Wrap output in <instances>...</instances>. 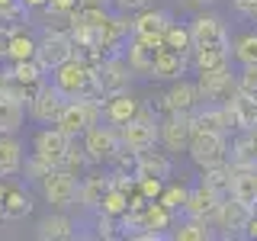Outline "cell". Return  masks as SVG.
Segmentation results:
<instances>
[{
    "mask_svg": "<svg viewBox=\"0 0 257 241\" xmlns=\"http://www.w3.org/2000/svg\"><path fill=\"white\" fill-rule=\"evenodd\" d=\"M196 84H199V93H203V103H228L231 93L238 90V84H235V77H231L228 68L199 71Z\"/></svg>",
    "mask_w": 257,
    "mask_h": 241,
    "instance_id": "cell-14",
    "label": "cell"
},
{
    "mask_svg": "<svg viewBox=\"0 0 257 241\" xmlns=\"http://www.w3.org/2000/svg\"><path fill=\"white\" fill-rule=\"evenodd\" d=\"M74 55H77L74 39H71L68 32H61V29L45 26V32L36 39V61L42 64L48 74H52L58 64H64L68 58H74Z\"/></svg>",
    "mask_w": 257,
    "mask_h": 241,
    "instance_id": "cell-6",
    "label": "cell"
},
{
    "mask_svg": "<svg viewBox=\"0 0 257 241\" xmlns=\"http://www.w3.org/2000/svg\"><path fill=\"white\" fill-rule=\"evenodd\" d=\"M231 180H235V164L231 161H222V164H212L203 171V183H209L219 196H231Z\"/></svg>",
    "mask_w": 257,
    "mask_h": 241,
    "instance_id": "cell-30",
    "label": "cell"
},
{
    "mask_svg": "<svg viewBox=\"0 0 257 241\" xmlns=\"http://www.w3.org/2000/svg\"><path fill=\"white\" fill-rule=\"evenodd\" d=\"M222 199L225 196H219L209 183H193L190 187V193H187V203H183V209L180 212L183 215H193V219H209L212 222L215 219V212H219V206H222Z\"/></svg>",
    "mask_w": 257,
    "mask_h": 241,
    "instance_id": "cell-16",
    "label": "cell"
},
{
    "mask_svg": "<svg viewBox=\"0 0 257 241\" xmlns=\"http://www.w3.org/2000/svg\"><path fill=\"white\" fill-rule=\"evenodd\" d=\"M23 7H26V10H42V7L48 4V0H20Z\"/></svg>",
    "mask_w": 257,
    "mask_h": 241,
    "instance_id": "cell-44",
    "label": "cell"
},
{
    "mask_svg": "<svg viewBox=\"0 0 257 241\" xmlns=\"http://www.w3.org/2000/svg\"><path fill=\"white\" fill-rule=\"evenodd\" d=\"M23 119H26V103L0 96V135H16Z\"/></svg>",
    "mask_w": 257,
    "mask_h": 241,
    "instance_id": "cell-29",
    "label": "cell"
},
{
    "mask_svg": "<svg viewBox=\"0 0 257 241\" xmlns=\"http://www.w3.org/2000/svg\"><path fill=\"white\" fill-rule=\"evenodd\" d=\"M80 148H84V155L90 164H100V167H106L112 158L122 151V139H119V129L116 126H103V123H96L90 126L84 135H80Z\"/></svg>",
    "mask_w": 257,
    "mask_h": 241,
    "instance_id": "cell-3",
    "label": "cell"
},
{
    "mask_svg": "<svg viewBox=\"0 0 257 241\" xmlns=\"http://www.w3.org/2000/svg\"><path fill=\"white\" fill-rule=\"evenodd\" d=\"M23 142L16 135H0V177H16L23 174Z\"/></svg>",
    "mask_w": 257,
    "mask_h": 241,
    "instance_id": "cell-26",
    "label": "cell"
},
{
    "mask_svg": "<svg viewBox=\"0 0 257 241\" xmlns=\"http://www.w3.org/2000/svg\"><path fill=\"white\" fill-rule=\"evenodd\" d=\"M235 84H238L241 93L257 100V64H241V74L235 77Z\"/></svg>",
    "mask_w": 257,
    "mask_h": 241,
    "instance_id": "cell-37",
    "label": "cell"
},
{
    "mask_svg": "<svg viewBox=\"0 0 257 241\" xmlns=\"http://www.w3.org/2000/svg\"><path fill=\"white\" fill-rule=\"evenodd\" d=\"M119 139H122V148L128 151H148L158 145V116L151 106H142L128 123L119 126Z\"/></svg>",
    "mask_w": 257,
    "mask_h": 241,
    "instance_id": "cell-5",
    "label": "cell"
},
{
    "mask_svg": "<svg viewBox=\"0 0 257 241\" xmlns=\"http://www.w3.org/2000/svg\"><path fill=\"white\" fill-rule=\"evenodd\" d=\"M80 4H100V7H112V0H80Z\"/></svg>",
    "mask_w": 257,
    "mask_h": 241,
    "instance_id": "cell-45",
    "label": "cell"
},
{
    "mask_svg": "<svg viewBox=\"0 0 257 241\" xmlns=\"http://www.w3.org/2000/svg\"><path fill=\"white\" fill-rule=\"evenodd\" d=\"M158 109L155 116H164V112H193L203 103V93H199V84L190 77H177L171 80V87H167L164 93L158 96Z\"/></svg>",
    "mask_w": 257,
    "mask_h": 241,
    "instance_id": "cell-10",
    "label": "cell"
},
{
    "mask_svg": "<svg viewBox=\"0 0 257 241\" xmlns=\"http://www.w3.org/2000/svg\"><path fill=\"white\" fill-rule=\"evenodd\" d=\"M10 36L13 29H0V61H10Z\"/></svg>",
    "mask_w": 257,
    "mask_h": 241,
    "instance_id": "cell-43",
    "label": "cell"
},
{
    "mask_svg": "<svg viewBox=\"0 0 257 241\" xmlns=\"http://www.w3.org/2000/svg\"><path fill=\"white\" fill-rule=\"evenodd\" d=\"M4 190H7V183H4V177H0V199H4Z\"/></svg>",
    "mask_w": 257,
    "mask_h": 241,
    "instance_id": "cell-46",
    "label": "cell"
},
{
    "mask_svg": "<svg viewBox=\"0 0 257 241\" xmlns=\"http://www.w3.org/2000/svg\"><path fill=\"white\" fill-rule=\"evenodd\" d=\"M77 174L64 171V167H52L42 180H39V190H42L45 203L55 209H71L77 206Z\"/></svg>",
    "mask_w": 257,
    "mask_h": 241,
    "instance_id": "cell-8",
    "label": "cell"
},
{
    "mask_svg": "<svg viewBox=\"0 0 257 241\" xmlns=\"http://www.w3.org/2000/svg\"><path fill=\"white\" fill-rule=\"evenodd\" d=\"M116 225H119V219L100 212V215H96V238H119L122 231H116Z\"/></svg>",
    "mask_w": 257,
    "mask_h": 241,
    "instance_id": "cell-40",
    "label": "cell"
},
{
    "mask_svg": "<svg viewBox=\"0 0 257 241\" xmlns=\"http://www.w3.org/2000/svg\"><path fill=\"white\" fill-rule=\"evenodd\" d=\"M128 196H132L128 190H122V187H109L96 212H106V215H112V219H119V215L128 209Z\"/></svg>",
    "mask_w": 257,
    "mask_h": 241,
    "instance_id": "cell-34",
    "label": "cell"
},
{
    "mask_svg": "<svg viewBox=\"0 0 257 241\" xmlns=\"http://www.w3.org/2000/svg\"><path fill=\"white\" fill-rule=\"evenodd\" d=\"M64 103H68V96H64L58 87L52 84V80H45V84L32 93V100L26 103V109H29V119H32V123L55 126V123H58V116H61V109H64Z\"/></svg>",
    "mask_w": 257,
    "mask_h": 241,
    "instance_id": "cell-11",
    "label": "cell"
},
{
    "mask_svg": "<svg viewBox=\"0 0 257 241\" xmlns=\"http://www.w3.org/2000/svg\"><path fill=\"white\" fill-rule=\"evenodd\" d=\"M48 171H52V164H48V161H42L39 155H29L26 161H23V174H26L29 180H36V183L42 180V177H45Z\"/></svg>",
    "mask_w": 257,
    "mask_h": 241,
    "instance_id": "cell-39",
    "label": "cell"
},
{
    "mask_svg": "<svg viewBox=\"0 0 257 241\" xmlns=\"http://www.w3.org/2000/svg\"><path fill=\"white\" fill-rule=\"evenodd\" d=\"M87 164H90V161H87L84 148H77V145L71 142V148L64 151V158H61V164H58V167H64V171H71V174H80Z\"/></svg>",
    "mask_w": 257,
    "mask_h": 241,
    "instance_id": "cell-36",
    "label": "cell"
},
{
    "mask_svg": "<svg viewBox=\"0 0 257 241\" xmlns=\"http://www.w3.org/2000/svg\"><path fill=\"white\" fill-rule=\"evenodd\" d=\"M109 187H112L109 171L87 174L84 180H80V187H77V203L84 206V209H100V203H103V196H106Z\"/></svg>",
    "mask_w": 257,
    "mask_h": 241,
    "instance_id": "cell-22",
    "label": "cell"
},
{
    "mask_svg": "<svg viewBox=\"0 0 257 241\" xmlns=\"http://www.w3.org/2000/svg\"><path fill=\"white\" fill-rule=\"evenodd\" d=\"M142 109V103L135 100L128 90H122V93H112V96H103V123H109V126H122V123H128V119L135 116V112Z\"/></svg>",
    "mask_w": 257,
    "mask_h": 241,
    "instance_id": "cell-20",
    "label": "cell"
},
{
    "mask_svg": "<svg viewBox=\"0 0 257 241\" xmlns=\"http://www.w3.org/2000/svg\"><path fill=\"white\" fill-rule=\"evenodd\" d=\"M187 155H190V161L199 167V171H206V167H212V164H222V161H228V135L193 129Z\"/></svg>",
    "mask_w": 257,
    "mask_h": 241,
    "instance_id": "cell-7",
    "label": "cell"
},
{
    "mask_svg": "<svg viewBox=\"0 0 257 241\" xmlns=\"http://www.w3.org/2000/svg\"><path fill=\"white\" fill-rule=\"evenodd\" d=\"M71 135H64L58 126H45V129H39L36 135H32V155H39L42 161H48L52 167H58L61 164V158H64V151L71 148Z\"/></svg>",
    "mask_w": 257,
    "mask_h": 241,
    "instance_id": "cell-13",
    "label": "cell"
},
{
    "mask_svg": "<svg viewBox=\"0 0 257 241\" xmlns=\"http://www.w3.org/2000/svg\"><path fill=\"white\" fill-rule=\"evenodd\" d=\"M161 45L164 48H174V52H193V39H190V26H183V23H171L167 26V32L161 36Z\"/></svg>",
    "mask_w": 257,
    "mask_h": 241,
    "instance_id": "cell-31",
    "label": "cell"
},
{
    "mask_svg": "<svg viewBox=\"0 0 257 241\" xmlns=\"http://www.w3.org/2000/svg\"><path fill=\"white\" fill-rule=\"evenodd\" d=\"M225 106H228L231 123H235L238 132H251V129H257V100H254V96L235 90V93H231V100L225 103Z\"/></svg>",
    "mask_w": 257,
    "mask_h": 241,
    "instance_id": "cell-24",
    "label": "cell"
},
{
    "mask_svg": "<svg viewBox=\"0 0 257 241\" xmlns=\"http://www.w3.org/2000/svg\"><path fill=\"white\" fill-rule=\"evenodd\" d=\"M187 193H190V187L167 180V183H164V190H161V196H158V203H161V206H167L171 212H180L183 203H187Z\"/></svg>",
    "mask_w": 257,
    "mask_h": 241,
    "instance_id": "cell-35",
    "label": "cell"
},
{
    "mask_svg": "<svg viewBox=\"0 0 257 241\" xmlns=\"http://www.w3.org/2000/svg\"><path fill=\"white\" fill-rule=\"evenodd\" d=\"M0 209H4V219L7 222H20L32 212V196L23 187H7L4 199H0Z\"/></svg>",
    "mask_w": 257,
    "mask_h": 241,
    "instance_id": "cell-27",
    "label": "cell"
},
{
    "mask_svg": "<svg viewBox=\"0 0 257 241\" xmlns=\"http://www.w3.org/2000/svg\"><path fill=\"white\" fill-rule=\"evenodd\" d=\"M190 68H193V61H190L187 52H174V48L161 45V52L155 58V68H151V77L155 80H177V77H187Z\"/></svg>",
    "mask_w": 257,
    "mask_h": 241,
    "instance_id": "cell-19",
    "label": "cell"
},
{
    "mask_svg": "<svg viewBox=\"0 0 257 241\" xmlns=\"http://www.w3.org/2000/svg\"><path fill=\"white\" fill-rule=\"evenodd\" d=\"M151 0H112V10H122V13H135L142 7H148Z\"/></svg>",
    "mask_w": 257,
    "mask_h": 241,
    "instance_id": "cell-42",
    "label": "cell"
},
{
    "mask_svg": "<svg viewBox=\"0 0 257 241\" xmlns=\"http://www.w3.org/2000/svg\"><path fill=\"white\" fill-rule=\"evenodd\" d=\"M132 74L135 71L128 68L125 55H106L103 61L93 64V87H96V96H112V93H122L132 87Z\"/></svg>",
    "mask_w": 257,
    "mask_h": 241,
    "instance_id": "cell-4",
    "label": "cell"
},
{
    "mask_svg": "<svg viewBox=\"0 0 257 241\" xmlns=\"http://www.w3.org/2000/svg\"><path fill=\"white\" fill-rule=\"evenodd\" d=\"M190 39H193V48H203V45H231L228 26H225L215 13H199L196 20L190 23Z\"/></svg>",
    "mask_w": 257,
    "mask_h": 241,
    "instance_id": "cell-15",
    "label": "cell"
},
{
    "mask_svg": "<svg viewBox=\"0 0 257 241\" xmlns=\"http://www.w3.org/2000/svg\"><path fill=\"white\" fill-rule=\"evenodd\" d=\"M139 177H161V180H171V177H174V158H171V151H158V148L142 151L135 180H139Z\"/></svg>",
    "mask_w": 257,
    "mask_h": 241,
    "instance_id": "cell-23",
    "label": "cell"
},
{
    "mask_svg": "<svg viewBox=\"0 0 257 241\" xmlns=\"http://www.w3.org/2000/svg\"><path fill=\"white\" fill-rule=\"evenodd\" d=\"M103 123V100L100 96H77V100H68L58 116V126L64 135H71V139H80V135L87 132L90 126Z\"/></svg>",
    "mask_w": 257,
    "mask_h": 241,
    "instance_id": "cell-2",
    "label": "cell"
},
{
    "mask_svg": "<svg viewBox=\"0 0 257 241\" xmlns=\"http://www.w3.org/2000/svg\"><path fill=\"white\" fill-rule=\"evenodd\" d=\"M251 206L247 203H241L238 196H225L222 199V206H219V212H215V235H222V238H238V235H244V228H247V222H251Z\"/></svg>",
    "mask_w": 257,
    "mask_h": 241,
    "instance_id": "cell-12",
    "label": "cell"
},
{
    "mask_svg": "<svg viewBox=\"0 0 257 241\" xmlns=\"http://www.w3.org/2000/svg\"><path fill=\"white\" fill-rule=\"evenodd\" d=\"M164 183L167 180H161V177H139V180H135V190H139L148 203H155L161 196V190H164Z\"/></svg>",
    "mask_w": 257,
    "mask_h": 241,
    "instance_id": "cell-38",
    "label": "cell"
},
{
    "mask_svg": "<svg viewBox=\"0 0 257 241\" xmlns=\"http://www.w3.org/2000/svg\"><path fill=\"white\" fill-rule=\"evenodd\" d=\"M193 71H215V68H228L231 61V45H203V48H193L190 52Z\"/></svg>",
    "mask_w": 257,
    "mask_h": 241,
    "instance_id": "cell-25",
    "label": "cell"
},
{
    "mask_svg": "<svg viewBox=\"0 0 257 241\" xmlns=\"http://www.w3.org/2000/svg\"><path fill=\"white\" fill-rule=\"evenodd\" d=\"M193 139V112H164L158 116V145L171 155L187 151Z\"/></svg>",
    "mask_w": 257,
    "mask_h": 241,
    "instance_id": "cell-9",
    "label": "cell"
},
{
    "mask_svg": "<svg viewBox=\"0 0 257 241\" xmlns=\"http://www.w3.org/2000/svg\"><path fill=\"white\" fill-rule=\"evenodd\" d=\"M52 84L68 96V100H77V96H96L93 87V64L84 58V55H74L64 64L52 71Z\"/></svg>",
    "mask_w": 257,
    "mask_h": 241,
    "instance_id": "cell-1",
    "label": "cell"
},
{
    "mask_svg": "<svg viewBox=\"0 0 257 241\" xmlns=\"http://www.w3.org/2000/svg\"><path fill=\"white\" fill-rule=\"evenodd\" d=\"M231 7H235V13L244 16V20H257V0H231Z\"/></svg>",
    "mask_w": 257,
    "mask_h": 241,
    "instance_id": "cell-41",
    "label": "cell"
},
{
    "mask_svg": "<svg viewBox=\"0 0 257 241\" xmlns=\"http://www.w3.org/2000/svg\"><path fill=\"white\" fill-rule=\"evenodd\" d=\"M174 23V13L164 10V7H142V10H135L132 16V36H145V39H158L167 32V26Z\"/></svg>",
    "mask_w": 257,
    "mask_h": 241,
    "instance_id": "cell-17",
    "label": "cell"
},
{
    "mask_svg": "<svg viewBox=\"0 0 257 241\" xmlns=\"http://www.w3.org/2000/svg\"><path fill=\"white\" fill-rule=\"evenodd\" d=\"M158 52H161V42L158 39H145V36H132L128 39V45H125V61H128V68L135 71V74H145V77H151V68H155V58H158Z\"/></svg>",
    "mask_w": 257,
    "mask_h": 241,
    "instance_id": "cell-18",
    "label": "cell"
},
{
    "mask_svg": "<svg viewBox=\"0 0 257 241\" xmlns=\"http://www.w3.org/2000/svg\"><path fill=\"white\" fill-rule=\"evenodd\" d=\"M231 58L238 64H257V29L254 32H241L231 45Z\"/></svg>",
    "mask_w": 257,
    "mask_h": 241,
    "instance_id": "cell-32",
    "label": "cell"
},
{
    "mask_svg": "<svg viewBox=\"0 0 257 241\" xmlns=\"http://www.w3.org/2000/svg\"><path fill=\"white\" fill-rule=\"evenodd\" d=\"M171 238H177V241H212L219 235H215V225L209 219H193V215H187V219L171 231Z\"/></svg>",
    "mask_w": 257,
    "mask_h": 241,
    "instance_id": "cell-28",
    "label": "cell"
},
{
    "mask_svg": "<svg viewBox=\"0 0 257 241\" xmlns=\"http://www.w3.org/2000/svg\"><path fill=\"white\" fill-rule=\"evenodd\" d=\"M190 4H212V0H190Z\"/></svg>",
    "mask_w": 257,
    "mask_h": 241,
    "instance_id": "cell-47",
    "label": "cell"
},
{
    "mask_svg": "<svg viewBox=\"0 0 257 241\" xmlns=\"http://www.w3.org/2000/svg\"><path fill=\"white\" fill-rule=\"evenodd\" d=\"M36 58V39L26 29H13L10 36V61H29Z\"/></svg>",
    "mask_w": 257,
    "mask_h": 241,
    "instance_id": "cell-33",
    "label": "cell"
},
{
    "mask_svg": "<svg viewBox=\"0 0 257 241\" xmlns=\"http://www.w3.org/2000/svg\"><path fill=\"white\" fill-rule=\"evenodd\" d=\"M36 238L42 241H64V238H77V222L71 219V215H64L61 209L52 215H45V219L36 222Z\"/></svg>",
    "mask_w": 257,
    "mask_h": 241,
    "instance_id": "cell-21",
    "label": "cell"
}]
</instances>
